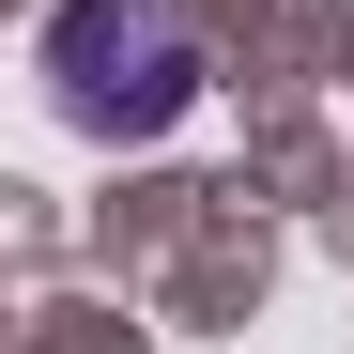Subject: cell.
I'll return each mask as SVG.
<instances>
[{
    "instance_id": "obj_1",
    "label": "cell",
    "mask_w": 354,
    "mask_h": 354,
    "mask_svg": "<svg viewBox=\"0 0 354 354\" xmlns=\"http://www.w3.org/2000/svg\"><path fill=\"white\" fill-rule=\"evenodd\" d=\"M62 62H124V77H77L62 93L77 124H169V93H185L169 16H124V0H77V16H62Z\"/></svg>"
}]
</instances>
